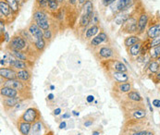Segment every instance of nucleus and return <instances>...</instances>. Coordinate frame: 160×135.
I'll return each mask as SVG.
<instances>
[{"label": "nucleus", "instance_id": "obj_1", "mask_svg": "<svg viewBox=\"0 0 160 135\" xmlns=\"http://www.w3.org/2000/svg\"><path fill=\"white\" fill-rule=\"evenodd\" d=\"M147 125L144 119H128L123 123L119 135H133V133L145 130Z\"/></svg>", "mask_w": 160, "mask_h": 135}, {"label": "nucleus", "instance_id": "obj_2", "mask_svg": "<svg viewBox=\"0 0 160 135\" xmlns=\"http://www.w3.org/2000/svg\"><path fill=\"white\" fill-rule=\"evenodd\" d=\"M1 86H7L13 88L15 90L19 91L23 97H26L28 92H30V84L23 82L19 79H13V80H4V82L1 84Z\"/></svg>", "mask_w": 160, "mask_h": 135}, {"label": "nucleus", "instance_id": "obj_3", "mask_svg": "<svg viewBox=\"0 0 160 135\" xmlns=\"http://www.w3.org/2000/svg\"><path fill=\"white\" fill-rule=\"evenodd\" d=\"M101 67L105 69L106 72H110V71H122V72H127L128 68L124 63L121 61L111 58V59H106L100 61Z\"/></svg>", "mask_w": 160, "mask_h": 135}, {"label": "nucleus", "instance_id": "obj_4", "mask_svg": "<svg viewBox=\"0 0 160 135\" xmlns=\"http://www.w3.org/2000/svg\"><path fill=\"white\" fill-rule=\"evenodd\" d=\"M139 13H140V11L138 12L136 9L132 12L130 18L126 21V22L122 25L121 31L123 33H128V34L137 33V23Z\"/></svg>", "mask_w": 160, "mask_h": 135}, {"label": "nucleus", "instance_id": "obj_5", "mask_svg": "<svg viewBox=\"0 0 160 135\" xmlns=\"http://www.w3.org/2000/svg\"><path fill=\"white\" fill-rule=\"evenodd\" d=\"M93 52H94L95 58L100 61L114 58L116 56L115 51L109 45H101V46L93 49Z\"/></svg>", "mask_w": 160, "mask_h": 135}, {"label": "nucleus", "instance_id": "obj_6", "mask_svg": "<svg viewBox=\"0 0 160 135\" xmlns=\"http://www.w3.org/2000/svg\"><path fill=\"white\" fill-rule=\"evenodd\" d=\"M16 15L17 14L5 0H0V20H4L6 22H12Z\"/></svg>", "mask_w": 160, "mask_h": 135}, {"label": "nucleus", "instance_id": "obj_7", "mask_svg": "<svg viewBox=\"0 0 160 135\" xmlns=\"http://www.w3.org/2000/svg\"><path fill=\"white\" fill-rule=\"evenodd\" d=\"M149 14L145 11V9L143 8H141L139 16H138V23H137V35H142L144 33V32H146L148 24H149Z\"/></svg>", "mask_w": 160, "mask_h": 135}, {"label": "nucleus", "instance_id": "obj_8", "mask_svg": "<svg viewBox=\"0 0 160 135\" xmlns=\"http://www.w3.org/2000/svg\"><path fill=\"white\" fill-rule=\"evenodd\" d=\"M160 17L150 19L149 24L146 30V36L148 39H154L156 37L160 36Z\"/></svg>", "mask_w": 160, "mask_h": 135}, {"label": "nucleus", "instance_id": "obj_9", "mask_svg": "<svg viewBox=\"0 0 160 135\" xmlns=\"http://www.w3.org/2000/svg\"><path fill=\"white\" fill-rule=\"evenodd\" d=\"M19 119L32 124L37 120L41 119V114L36 108H28L19 118Z\"/></svg>", "mask_w": 160, "mask_h": 135}, {"label": "nucleus", "instance_id": "obj_10", "mask_svg": "<svg viewBox=\"0 0 160 135\" xmlns=\"http://www.w3.org/2000/svg\"><path fill=\"white\" fill-rule=\"evenodd\" d=\"M27 45H28V42L21 34L17 33L11 37V39L8 43V48H9V50L24 51L27 48Z\"/></svg>", "mask_w": 160, "mask_h": 135}, {"label": "nucleus", "instance_id": "obj_11", "mask_svg": "<svg viewBox=\"0 0 160 135\" xmlns=\"http://www.w3.org/2000/svg\"><path fill=\"white\" fill-rule=\"evenodd\" d=\"M123 113V118L125 120L128 119H143L146 117V109L144 106H141L134 109Z\"/></svg>", "mask_w": 160, "mask_h": 135}, {"label": "nucleus", "instance_id": "obj_12", "mask_svg": "<svg viewBox=\"0 0 160 135\" xmlns=\"http://www.w3.org/2000/svg\"><path fill=\"white\" fill-rule=\"evenodd\" d=\"M108 78L112 81V82H128L130 80V76L127 72L122 71H110L106 72Z\"/></svg>", "mask_w": 160, "mask_h": 135}, {"label": "nucleus", "instance_id": "obj_13", "mask_svg": "<svg viewBox=\"0 0 160 135\" xmlns=\"http://www.w3.org/2000/svg\"><path fill=\"white\" fill-rule=\"evenodd\" d=\"M132 90L131 82H113L112 91L115 94H126Z\"/></svg>", "mask_w": 160, "mask_h": 135}, {"label": "nucleus", "instance_id": "obj_14", "mask_svg": "<svg viewBox=\"0 0 160 135\" xmlns=\"http://www.w3.org/2000/svg\"><path fill=\"white\" fill-rule=\"evenodd\" d=\"M25 98L22 96H18V97H3L2 98V105L6 110L12 109L14 108L18 104L22 102Z\"/></svg>", "mask_w": 160, "mask_h": 135}, {"label": "nucleus", "instance_id": "obj_15", "mask_svg": "<svg viewBox=\"0 0 160 135\" xmlns=\"http://www.w3.org/2000/svg\"><path fill=\"white\" fill-rule=\"evenodd\" d=\"M46 133V126L42 119L32 123L29 135H45Z\"/></svg>", "mask_w": 160, "mask_h": 135}, {"label": "nucleus", "instance_id": "obj_16", "mask_svg": "<svg viewBox=\"0 0 160 135\" xmlns=\"http://www.w3.org/2000/svg\"><path fill=\"white\" fill-rule=\"evenodd\" d=\"M108 40V35L105 32L102 31L89 42V45L93 49H95V48L99 47L102 44H104L105 42H107Z\"/></svg>", "mask_w": 160, "mask_h": 135}, {"label": "nucleus", "instance_id": "obj_17", "mask_svg": "<svg viewBox=\"0 0 160 135\" xmlns=\"http://www.w3.org/2000/svg\"><path fill=\"white\" fill-rule=\"evenodd\" d=\"M27 30L29 31V32L32 36L33 41H36V40H39V39H43L44 38V31L35 22L31 23L29 25V27H28Z\"/></svg>", "mask_w": 160, "mask_h": 135}, {"label": "nucleus", "instance_id": "obj_18", "mask_svg": "<svg viewBox=\"0 0 160 135\" xmlns=\"http://www.w3.org/2000/svg\"><path fill=\"white\" fill-rule=\"evenodd\" d=\"M18 70L13 68H0V75L5 80H13L17 79Z\"/></svg>", "mask_w": 160, "mask_h": 135}, {"label": "nucleus", "instance_id": "obj_19", "mask_svg": "<svg viewBox=\"0 0 160 135\" xmlns=\"http://www.w3.org/2000/svg\"><path fill=\"white\" fill-rule=\"evenodd\" d=\"M99 30H100V27L97 24H92L89 28L86 29V32H84V35H83L84 39L87 41H89V40L91 41L94 36H96L100 32Z\"/></svg>", "mask_w": 160, "mask_h": 135}, {"label": "nucleus", "instance_id": "obj_20", "mask_svg": "<svg viewBox=\"0 0 160 135\" xmlns=\"http://www.w3.org/2000/svg\"><path fill=\"white\" fill-rule=\"evenodd\" d=\"M0 93H1L2 97H18V96H22L19 91L15 90L13 88H10V87H7V86H1Z\"/></svg>", "mask_w": 160, "mask_h": 135}, {"label": "nucleus", "instance_id": "obj_21", "mask_svg": "<svg viewBox=\"0 0 160 135\" xmlns=\"http://www.w3.org/2000/svg\"><path fill=\"white\" fill-rule=\"evenodd\" d=\"M132 0H117L115 2V13H118V12H123L125 10H127L131 5H132Z\"/></svg>", "mask_w": 160, "mask_h": 135}, {"label": "nucleus", "instance_id": "obj_22", "mask_svg": "<svg viewBox=\"0 0 160 135\" xmlns=\"http://www.w3.org/2000/svg\"><path fill=\"white\" fill-rule=\"evenodd\" d=\"M32 125V123H28V122H25V121L20 120V119H18V122H17V128L22 135L30 134Z\"/></svg>", "mask_w": 160, "mask_h": 135}, {"label": "nucleus", "instance_id": "obj_23", "mask_svg": "<svg viewBox=\"0 0 160 135\" xmlns=\"http://www.w3.org/2000/svg\"><path fill=\"white\" fill-rule=\"evenodd\" d=\"M49 19V15L47 13V10L44 9H37L35 8L33 14H32V20L33 22H37L39 21H43V20H48Z\"/></svg>", "mask_w": 160, "mask_h": 135}, {"label": "nucleus", "instance_id": "obj_24", "mask_svg": "<svg viewBox=\"0 0 160 135\" xmlns=\"http://www.w3.org/2000/svg\"><path fill=\"white\" fill-rule=\"evenodd\" d=\"M17 79L21 80L23 82H26L28 84H30L31 82V79H32V73L29 69H22V70H18L17 73Z\"/></svg>", "mask_w": 160, "mask_h": 135}, {"label": "nucleus", "instance_id": "obj_25", "mask_svg": "<svg viewBox=\"0 0 160 135\" xmlns=\"http://www.w3.org/2000/svg\"><path fill=\"white\" fill-rule=\"evenodd\" d=\"M142 45V41H140L137 44L132 45L131 47L127 48L128 55H129L130 57H132V58H135V57L140 56V52H141Z\"/></svg>", "mask_w": 160, "mask_h": 135}, {"label": "nucleus", "instance_id": "obj_26", "mask_svg": "<svg viewBox=\"0 0 160 135\" xmlns=\"http://www.w3.org/2000/svg\"><path fill=\"white\" fill-rule=\"evenodd\" d=\"M140 41H142V40L140 39V36L139 35H137V34H131V35L127 36L124 39V45H125L126 48H129L132 45L139 43Z\"/></svg>", "mask_w": 160, "mask_h": 135}, {"label": "nucleus", "instance_id": "obj_27", "mask_svg": "<svg viewBox=\"0 0 160 135\" xmlns=\"http://www.w3.org/2000/svg\"><path fill=\"white\" fill-rule=\"evenodd\" d=\"M82 13H84L86 15H89L91 17H94V11H93V4L92 0H87L84 5L82 8Z\"/></svg>", "mask_w": 160, "mask_h": 135}, {"label": "nucleus", "instance_id": "obj_28", "mask_svg": "<svg viewBox=\"0 0 160 135\" xmlns=\"http://www.w3.org/2000/svg\"><path fill=\"white\" fill-rule=\"evenodd\" d=\"M125 98L128 99V100H130V101H132V102L142 103V95L138 92L137 91L132 90L130 92L126 93Z\"/></svg>", "mask_w": 160, "mask_h": 135}, {"label": "nucleus", "instance_id": "obj_29", "mask_svg": "<svg viewBox=\"0 0 160 135\" xmlns=\"http://www.w3.org/2000/svg\"><path fill=\"white\" fill-rule=\"evenodd\" d=\"M60 4L58 0H48V5H47V10L51 14L57 13L60 9Z\"/></svg>", "mask_w": 160, "mask_h": 135}, {"label": "nucleus", "instance_id": "obj_30", "mask_svg": "<svg viewBox=\"0 0 160 135\" xmlns=\"http://www.w3.org/2000/svg\"><path fill=\"white\" fill-rule=\"evenodd\" d=\"M9 53L16 58L19 60H22V61H28V55L26 54V52L24 51H20V50H9Z\"/></svg>", "mask_w": 160, "mask_h": 135}, {"label": "nucleus", "instance_id": "obj_31", "mask_svg": "<svg viewBox=\"0 0 160 135\" xmlns=\"http://www.w3.org/2000/svg\"><path fill=\"white\" fill-rule=\"evenodd\" d=\"M10 68H15L16 70H22V69H28V63L26 61L22 60H19V59H15L13 61V63L10 65Z\"/></svg>", "mask_w": 160, "mask_h": 135}, {"label": "nucleus", "instance_id": "obj_32", "mask_svg": "<svg viewBox=\"0 0 160 135\" xmlns=\"http://www.w3.org/2000/svg\"><path fill=\"white\" fill-rule=\"evenodd\" d=\"M33 47L35 48L36 51H38L39 53H42L46 47V41L45 38L43 39H39V40H36L34 41L33 43Z\"/></svg>", "mask_w": 160, "mask_h": 135}, {"label": "nucleus", "instance_id": "obj_33", "mask_svg": "<svg viewBox=\"0 0 160 135\" xmlns=\"http://www.w3.org/2000/svg\"><path fill=\"white\" fill-rule=\"evenodd\" d=\"M147 68L152 74H157L160 70V64L158 60H152L151 62H149Z\"/></svg>", "mask_w": 160, "mask_h": 135}, {"label": "nucleus", "instance_id": "obj_34", "mask_svg": "<svg viewBox=\"0 0 160 135\" xmlns=\"http://www.w3.org/2000/svg\"><path fill=\"white\" fill-rule=\"evenodd\" d=\"M150 58L154 60H157L160 57V45H157L155 47H152L149 52Z\"/></svg>", "mask_w": 160, "mask_h": 135}, {"label": "nucleus", "instance_id": "obj_35", "mask_svg": "<svg viewBox=\"0 0 160 135\" xmlns=\"http://www.w3.org/2000/svg\"><path fill=\"white\" fill-rule=\"evenodd\" d=\"M5 1L9 5V7L12 8V10H13L16 14H18V13L20 12V8H21V6H20L19 2H18L17 0H5Z\"/></svg>", "mask_w": 160, "mask_h": 135}, {"label": "nucleus", "instance_id": "obj_36", "mask_svg": "<svg viewBox=\"0 0 160 135\" xmlns=\"http://www.w3.org/2000/svg\"><path fill=\"white\" fill-rule=\"evenodd\" d=\"M47 5H48V0H35V8L37 9L47 10Z\"/></svg>", "mask_w": 160, "mask_h": 135}, {"label": "nucleus", "instance_id": "obj_37", "mask_svg": "<svg viewBox=\"0 0 160 135\" xmlns=\"http://www.w3.org/2000/svg\"><path fill=\"white\" fill-rule=\"evenodd\" d=\"M43 31H46V30H49V29H51V22H50V21H49V19L48 20H43V21H39V22H35Z\"/></svg>", "mask_w": 160, "mask_h": 135}, {"label": "nucleus", "instance_id": "obj_38", "mask_svg": "<svg viewBox=\"0 0 160 135\" xmlns=\"http://www.w3.org/2000/svg\"><path fill=\"white\" fill-rule=\"evenodd\" d=\"M44 38L46 39V41L50 42L53 38V32H52V30L49 29V30H46L44 31Z\"/></svg>", "mask_w": 160, "mask_h": 135}, {"label": "nucleus", "instance_id": "obj_39", "mask_svg": "<svg viewBox=\"0 0 160 135\" xmlns=\"http://www.w3.org/2000/svg\"><path fill=\"white\" fill-rule=\"evenodd\" d=\"M150 45H151V48L160 45V36L159 37H156L154 39H150Z\"/></svg>", "mask_w": 160, "mask_h": 135}, {"label": "nucleus", "instance_id": "obj_40", "mask_svg": "<svg viewBox=\"0 0 160 135\" xmlns=\"http://www.w3.org/2000/svg\"><path fill=\"white\" fill-rule=\"evenodd\" d=\"M5 23L6 22L4 20H0V34H1V38H3L4 34H5Z\"/></svg>", "mask_w": 160, "mask_h": 135}, {"label": "nucleus", "instance_id": "obj_41", "mask_svg": "<svg viewBox=\"0 0 160 135\" xmlns=\"http://www.w3.org/2000/svg\"><path fill=\"white\" fill-rule=\"evenodd\" d=\"M117 0H101V3L104 7H110Z\"/></svg>", "mask_w": 160, "mask_h": 135}, {"label": "nucleus", "instance_id": "obj_42", "mask_svg": "<svg viewBox=\"0 0 160 135\" xmlns=\"http://www.w3.org/2000/svg\"><path fill=\"white\" fill-rule=\"evenodd\" d=\"M79 0H68V5L69 7H74L76 8L77 5H79Z\"/></svg>", "mask_w": 160, "mask_h": 135}, {"label": "nucleus", "instance_id": "obj_43", "mask_svg": "<svg viewBox=\"0 0 160 135\" xmlns=\"http://www.w3.org/2000/svg\"><path fill=\"white\" fill-rule=\"evenodd\" d=\"M154 82H155V83L160 82V70L156 75H154Z\"/></svg>", "mask_w": 160, "mask_h": 135}, {"label": "nucleus", "instance_id": "obj_44", "mask_svg": "<svg viewBox=\"0 0 160 135\" xmlns=\"http://www.w3.org/2000/svg\"><path fill=\"white\" fill-rule=\"evenodd\" d=\"M152 105H153L155 108H160V100L159 99H155V100H153V102H152Z\"/></svg>", "mask_w": 160, "mask_h": 135}, {"label": "nucleus", "instance_id": "obj_45", "mask_svg": "<svg viewBox=\"0 0 160 135\" xmlns=\"http://www.w3.org/2000/svg\"><path fill=\"white\" fill-rule=\"evenodd\" d=\"M3 37H4V38L1 39V42H2V43H3V39H4V41H6V42H8V41H9V36H8V32H5V34H4Z\"/></svg>", "mask_w": 160, "mask_h": 135}, {"label": "nucleus", "instance_id": "obj_46", "mask_svg": "<svg viewBox=\"0 0 160 135\" xmlns=\"http://www.w3.org/2000/svg\"><path fill=\"white\" fill-rule=\"evenodd\" d=\"M92 122H93L92 120H87V121L84 122V126L85 127H90L92 124Z\"/></svg>", "mask_w": 160, "mask_h": 135}, {"label": "nucleus", "instance_id": "obj_47", "mask_svg": "<svg viewBox=\"0 0 160 135\" xmlns=\"http://www.w3.org/2000/svg\"><path fill=\"white\" fill-rule=\"evenodd\" d=\"M146 101H147V104H148V107H149L150 111H151V112H153V108H152V106H151V103H150V100H149V98H148V97H146Z\"/></svg>", "mask_w": 160, "mask_h": 135}, {"label": "nucleus", "instance_id": "obj_48", "mask_svg": "<svg viewBox=\"0 0 160 135\" xmlns=\"http://www.w3.org/2000/svg\"><path fill=\"white\" fill-rule=\"evenodd\" d=\"M66 125H67V124H66V122H65V121L61 122V123L59 124V129H60V130L65 129V128H66Z\"/></svg>", "mask_w": 160, "mask_h": 135}, {"label": "nucleus", "instance_id": "obj_49", "mask_svg": "<svg viewBox=\"0 0 160 135\" xmlns=\"http://www.w3.org/2000/svg\"><path fill=\"white\" fill-rule=\"evenodd\" d=\"M60 113H61V109L60 108H57V109L54 110V115H56V116H58Z\"/></svg>", "mask_w": 160, "mask_h": 135}, {"label": "nucleus", "instance_id": "obj_50", "mask_svg": "<svg viewBox=\"0 0 160 135\" xmlns=\"http://www.w3.org/2000/svg\"><path fill=\"white\" fill-rule=\"evenodd\" d=\"M93 99H94V98H93L92 95H89V96L87 97V102H88V103H92V102L93 101Z\"/></svg>", "mask_w": 160, "mask_h": 135}, {"label": "nucleus", "instance_id": "obj_51", "mask_svg": "<svg viewBox=\"0 0 160 135\" xmlns=\"http://www.w3.org/2000/svg\"><path fill=\"white\" fill-rule=\"evenodd\" d=\"M144 135H155V132L153 131H146V132H145Z\"/></svg>", "mask_w": 160, "mask_h": 135}, {"label": "nucleus", "instance_id": "obj_52", "mask_svg": "<svg viewBox=\"0 0 160 135\" xmlns=\"http://www.w3.org/2000/svg\"><path fill=\"white\" fill-rule=\"evenodd\" d=\"M86 1H87V0H79V2H78V3H79V5H80V6H82V7Z\"/></svg>", "mask_w": 160, "mask_h": 135}, {"label": "nucleus", "instance_id": "obj_53", "mask_svg": "<svg viewBox=\"0 0 160 135\" xmlns=\"http://www.w3.org/2000/svg\"><path fill=\"white\" fill-rule=\"evenodd\" d=\"M17 1L19 2V4H20V6H22L23 4L25 3V1H26V0H17Z\"/></svg>", "mask_w": 160, "mask_h": 135}, {"label": "nucleus", "instance_id": "obj_54", "mask_svg": "<svg viewBox=\"0 0 160 135\" xmlns=\"http://www.w3.org/2000/svg\"><path fill=\"white\" fill-rule=\"evenodd\" d=\"M69 117H70L69 114H64V115L62 116V118H69Z\"/></svg>", "mask_w": 160, "mask_h": 135}, {"label": "nucleus", "instance_id": "obj_55", "mask_svg": "<svg viewBox=\"0 0 160 135\" xmlns=\"http://www.w3.org/2000/svg\"><path fill=\"white\" fill-rule=\"evenodd\" d=\"M100 134V132H97V131H93L92 132V135H99Z\"/></svg>", "mask_w": 160, "mask_h": 135}, {"label": "nucleus", "instance_id": "obj_56", "mask_svg": "<svg viewBox=\"0 0 160 135\" xmlns=\"http://www.w3.org/2000/svg\"><path fill=\"white\" fill-rule=\"evenodd\" d=\"M53 98H54V95H53V94H52V93H51V94H49V95H48V99H49V100H52V99H53Z\"/></svg>", "mask_w": 160, "mask_h": 135}, {"label": "nucleus", "instance_id": "obj_57", "mask_svg": "<svg viewBox=\"0 0 160 135\" xmlns=\"http://www.w3.org/2000/svg\"><path fill=\"white\" fill-rule=\"evenodd\" d=\"M58 1L59 2L60 5H63V4H65V1H66V0H58Z\"/></svg>", "mask_w": 160, "mask_h": 135}, {"label": "nucleus", "instance_id": "obj_58", "mask_svg": "<svg viewBox=\"0 0 160 135\" xmlns=\"http://www.w3.org/2000/svg\"><path fill=\"white\" fill-rule=\"evenodd\" d=\"M45 135H54V133H53V132H48Z\"/></svg>", "mask_w": 160, "mask_h": 135}, {"label": "nucleus", "instance_id": "obj_59", "mask_svg": "<svg viewBox=\"0 0 160 135\" xmlns=\"http://www.w3.org/2000/svg\"><path fill=\"white\" fill-rule=\"evenodd\" d=\"M73 115H75V116H79V112L77 113L76 111H73Z\"/></svg>", "mask_w": 160, "mask_h": 135}, {"label": "nucleus", "instance_id": "obj_60", "mask_svg": "<svg viewBox=\"0 0 160 135\" xmlns=\"http://www.w3.org/2000/svg\"><path fill=\"white\" fill-rule=\"evenodd\" d=\"M157 60L158 61V63H159V64H160V57H159V58H158V59H157Z\"/></svg>", "mask_w": 160, "mask_h": 135}]
</instances>
